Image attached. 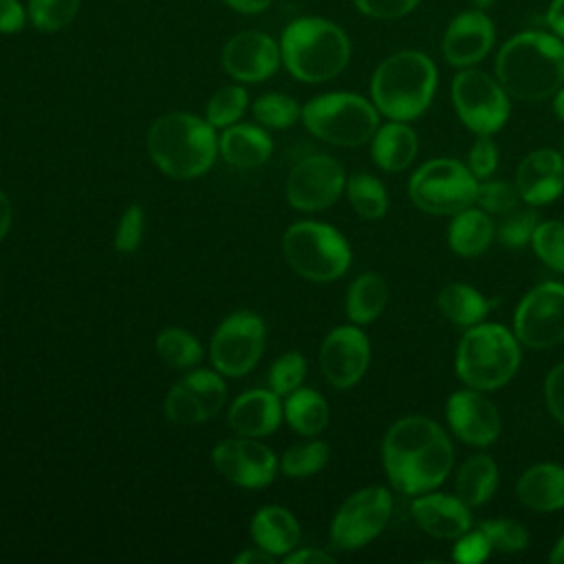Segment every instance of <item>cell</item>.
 Instances as JSON below:
<instances>
[{"label":"cell","mask_w":564,"mask_h":564,"mask_svg":"<svg viewBox=\"0 0 564 564\" xmlns=\"http://www.w3.org/2000/svg\"><path fill=\"white\" fill-rule=\"evenodd\" d=\"M531 245L546 267L564 273V220L538 223Z\"/></svg>","instance_id":"f35d334b"},{"label":"cell","mask_w":564,"mask_h":564,"mask_svg":"<svg viewBox=\"0 0 564 564\" xmlns=\"http://www.w3.org/2000/svg\"><path fill=\"white\" fill-rule=\"evenodd\" d=\"M498 489V465L487 454H474L456 471V496L471 509L485 505Z\"/></svg>","instance_id":"83f0119b"},{"label":"cell","mask_w":564,"mask_h":564,"mask_svg":"<svg viewBox=\"0 0 564 564\" xmlns=\"http://www.w3.org/2000/svg\"><path fill=\"white\" fill-rule=\"evenodd\" d=\"M280 53L282 64L295 79L322 84L348 66L352 44L348 33L333 20L304 15L284 26Z\"/></svg>","instance_id":"5b68a950"},{"label":"cell","mask_w":564,"mask_h":564,"mask_svg":"<svg viewBox=\"0 0 564 564\" xmlns=\"http://www.w3.org/2000/svg\"><path fill=\"white\" fill-rule=\"evenodd\" d=\"M229 9H234L236 13L242 15H258L264 13L273 0H223Z\"/></svg>","instance_id":"f5cc1de1"},{"label":"cell","mask_w":564,"mask_h":564,"mask_svg":"<svg viewBox=\"0 0 564 564\" xmlns=\"http://www.w3.org/2000/svg\"><path fill=\"white\" fill-rule=\"evenodd\" d=\"M357 11L372 20H399L410 15L421 0H352Z\"/></svg>","instance_id":"f6af8a7d"},{"label":"cell","mask_w":564,"mask_h":564,"mask_svg":"<svg viewBox=\"0 0 564 564\" xmlns=\"http://www.w3.org/2000/svg\"><path fill=\"white\" fill-rule=\"evenodd\" d=\"M223 68L242 84L264 82L278 73L282 64L280 42L262 31H242L227 40L220 53Z\"/></svg>","instance_id":"ac0fdd59"},{"label":"cell","mask_w":564,"mask_h":564,"mask_svg":"<svg viewBox=\"0 0 564 564\" xmlns=\"http://www.w3.org/2000/svg\"><path fill=\"white\" fill-rule=\"evenodd\" d=\"M26 7L20 0H0V33L13 35L20 33L26 24Z\"/></svg>","instance_id":"681fc988"},{"label":"cell","mask_w":564,"mask_h":564,"mask_svg":"<svg viewBox=\"0 0 564 564\" xmlns=\"http://www.w3.org/2000/svg\"><path fill=\"white\" fill-rule=\"evenodd\" d=\"M370 152L372 161L383 172H401L405 170L416 152H419V139L416 132L408 126V121H394L379 126L375 137L370 139Z\"/></svg>","instance_id":"484cf974"},{"label":"cell","mask_w":564,"mask_h":564,"mask_svg":"<svg viewBox=\"0 0 564 564\" xmlns=\"http://www.w3.org/2000/svg\"><path fill=\"white\" fill-rule=\"evenodd\" d=\"M286 264L304 280L333 282L341 278L352 260L348 240L326 223L300 220L282 236Z\"/></svg>","instance_id":"ba28073f"},{"label":"cell","mask_w":564,"mask_h":564,"mask_svg":"<svg viewBox=\"0 0 564 564\" xmlns=\"http://www.w3.org/2000/svg\"><path fill=\"white\" fill-rule=\"evenodd\" d=\"M212 463L223 478L245 489H260L273 482L280 458L253 436H234L214 445Z\"/></svg>","instance_id":"9a60e30c"},{"label":"cell","mask_w":564,"mask_h":564,"mask_svg":"<svg viewBox=\"0 0 564 564\" xmlns=\"http://www.w3.org/2000/svg\"><path fill=\"white\" fill-rule=\"evenodd\" d=\"M516 187L522 203L549 205L564 192V156L557 150L540 148L529 152L516 170Z\"/></svg>","instance_id":"ffe728a7"},{"label":"cell","mask_w":564,"mask_h":564,"mask_svg":"<svg viewBox=\"0 0 564 564\" xmlns=\"http://www.w3.org/2000/svg\"><path fill=\"white\" fill-rule=\"evenodd\" d=\"M344 165L328 154H313L297 161L284 183L291 207L300 212H319L330 207L346 187Z\"/></svg>","instance_id":"5bb4252c"},{"label":"cell","mask_w":564,"mask_h":564,"mask_svg":"<svg viewBox=\"0 0 564 564\" xmlns=\"http://www.w3.org/2000/svg\"><path fill=\"white\" fill-rule=\"evenodd\" d=\"M467 167L478 178L485 181L498 167V148L491 137H478L467 154Z\"/></svg>","instance_id":"7dc6e473"},{"label":"cell","mask_w":564,"mask_h":564,"mask_svg":"<svg viewBox=\"0 0 564 564\" xmlns=\"http://www.w3.org/2000/svg\"><path fill=\"white\" fill-rule=\"evenodd\" d=\"M491 544L487 540V535L480 529H469L467 533H463L460 538H456L452 557L458 564H478L482 560H487V555L491 553Z\"/></svg>","instance_id":"bcb514c9"},{"label":"cell","mask_w":564,"mask_h":564,"mask_svg":"<svg viewBox=\"0 0 564 564\" xmlns=\"http://www.w3.org/2000/svg\"><path fill=\"white\" fill-rule=\"evenodd\" d=\"M478 178L456 159H432L410 178V200L425 214L454 216L476 205Z\"/></svg>","instance_id":"9c48e42d"},{"label":"cell","mask_w":564,"mask_h":564,"mask_svg":"<svg viewBox=\"0 0 564 564\" xmlns=\"http://www.w3.org/2000/svg\"><path fill=\"white\" fill-rule=\"evenodd\" d=\"M163 412L176 425H198V423L209 421L198 397L185 383V379H178L170 388V392L165 394V401H163Z\"/></svg>","instance_id":"74e56055"},{"label":"cell","mask_w":564,"mask_h":564,"mask_svg":"<svg viewBox=\"0 0 564 564\" xmlns=\"http://www.w3.org/2000/svg\"><path fill=\"white\" fill-rule=\"evenodd\" d=\"M381 460L399 494L419 496L434 491L449 476L454 447L436 421L414 414L390 425L381 443Z\"/></svg>","instance_id":"6da1fadb"},{"label":"cell","mask_w":564,"mask_h":564,"mask_svg":"<svg viewBox=\"0 0 564 564\" xmlns=\"http://www.w3.org/2000/svg\"><path fill=\"white\" fill-rule=\"evenodd\" d=\"M148 154L170 178L192 181L203 176L218 156L216 128L192 112H167L148 130Z\"/></svg>","instance_id":"277c9868"},{"label":"cell","mask_w":564,"mask_h":564,"mask_svg":"<svg viewBox=\"0 0 564 564\" xmlns=\"http://www.w3.org/2000/svg\"><path fill=\"white\" fill-rule=\"evenodd\" d=\"M11 216H13V212H11V200H9V196L0 189V242H2L4 236L9 234Z\"/></svg>","instance_id":"11a10c76"},{"label":"cell","mask_w":564,"mask_h":564,"mask_svg":"<svg viewBox=\"0 0 564 564\" xmlns=\"http://www.w3.org/2000/svg\"><path fill=\"white\" fill-rule=\"evenodd\" d=\"M549 562H553V564H564V535L555 542V546H553V551H551V555H549Z\"/></svg>","instance_id":"6f0895ef"},{"label":"cell","mask_w":564,"mask_h":564,"mask_svg":"<svg viewBox=\"0 0 564 564\" xmlns=\"http://www.w3.org/2000/svg\"><path fill=\"white\" fill-rule=\"evenodd\" d=\"M392 496L381 485H370L350 494L330 522V542L337 549L355 551L372 542L388 524Z\"/></svg>","instance_id":"7c38bea8"},{"label":"cell","mask_w":564,"mask_h":564,"mask_svg":"<svg viewBox=\"0 0 564 564\" xmlns=\"http://www.w3.org/2000/svg\"><path fill=\"white\" fill-rule=\"evenodd\" d=\"M370 341L357 324L333 328L319 346V370L324 379L337 388H352L368 370Z\"/></svg>","instance_id":"2e32d148"},{"label":"cell","mask_w":564,"mask_h":564,"mask_svg":"<svg viewBox=\"0 0 564 564\" xmlns=\"http://www.w3.org/2000/svg\"><path fill=\"white\" fill-rule=\"evenodd\" d=\"M449 95L458 119L476 137L496 134L509 119L511 101L507 90L496 77L476 66L458 68Z\"/></svg>","instance_id":"30bf717a"},{"label":"cell","mask_w":564,"mask_h":564,"mask_svg":"<svg viewBox=\"0 0 564 564\" xmlns=\"http://www.w3.org/2000/svg\"><path fill=\"white\" fill-rule=\"evenodd\" d=\"M267 326L253 311H236L227 315L212 335L209 359L225 377H245L262 357Z\"/></svg>","instance_id":"8fae6325"},{"label":"cell","mask_w":564,"mask_h":564,"mask_svg":"<svg viewBox=\"0 0 564 564\" xmlns=\"http://www.w3.org/2000/svg\"><path fill=\"white\" fill-rule=\"evenodd\" d=\"M388 284L383 275L379 273H361L355 278V282L348 286L346 293V315L352 324L364 326L375 322L386 304H388Z\"/></svg>","instance_id":"4dcf8cb0"},{"label":"cell","mask_w":564,"mask_h":564,"mask_svg":"<svg viewBox=\"0 0 564 564\" xmlns=\"http://www.w3.org/2000/svg\"><path fill=\"white\" fill-rule=\"evenodd\" d=\"M478 529L487 535L494 551L518 553L529 544L527 529L516 520H482Z\"/></svg>","instance_id":"b9f144b4"},{"label":"cell","mask_w":564,"mask_h":564,"mask_svg":"<svg viewBox=\"0 0 564 564\" xmlns=\"http://www.w3.org/2000/svg\"><path fill=\"white\" fill-rule=\"evenodd\" d=\"M249 533L260 549L275 557L291 553L302 535L297 518L280 505L260 507L251 518Z\"/></svg>","instance_id":"603a6c76"},{"label":"cell","mask_w":564,"mask_h":564,"mask_svg":"<svg viewBox=\"0 0 564 564\" xmlns=\"http://www.w3.org/2000/svg\"><path fill=\"white\" fill-rule=\"evenodd\" d=\"M436 86L434 59L419 48H403L377 64L370 77V99L379 115L412 121L430 108Z\"/></svg>","instance_id":"3957f363"},{"label":"cell","mask_w":564,"mask_h":564,"mask_svg":"<svg viewBox=\"0 0 564 564\" xmlns=\"http://www.w3.org/2000/svg\"><path fill=\"white\" fill-rule=\"evenodd\" d=\"M306 377V359L297 350L282 352L271 370H269V388L278 397H289L293 390H297L304 383Z\"/></svg>","instance_id":"60d3db41"},{"label":"cell","mask_w":564,"mask_h":564,"mask_svg":"<svg viewBox=\"0 0 564 564\" xmlns=\"http://www.w3.org/2000/svg\"><path fill=\"white\" fill-rule=\"evenodd\" d=\"M275 555L267 553L264 549H247L234 557V564H273Z\"/></svg>","instance_id":"db71d44e"},{"label":"cell","mask_w":564,"mask_h":564,"mask_svg":"<svg viewBox=\"0 0 564 564\" xmlns=\"http://www.w3.org/2000/svg\"><path fill=\"white\" fill-rule=\"evenodd\" d=\"M496 44V24L485 9L456 13L441 40V53L454 68H469L482 62Z\"/></svg>","instance_id":"e0dca14e"},{"label":"cell","mask_w":564,"mask_h":564,"mask_svg":"<svg viewBox=\"0 0 564 564\" xmlns=\"http://www.w3.org/2000/svg\"><path fill=\"white\" fill-rule=\"evenodd\" d=\"M544 22L551 33L564 40V0H551L544 13Z\"/></svg>","instance_id":"816d5d0a"},{"label":"cell","mask_w":564,"mask_h":564,"mask_svg":"<svg viewBox=\"0 0 564 564\" xmlns=\"http://www.w3.org/2000/svg\"><path fill=\"white\" fill-rule=\"evenodd\" d=\"M494 2H496V0H469V4H471L474 9H485V11H487Z\"/></svg>","instance_id":"680465c9"},{"label":"cell","mask_w":564,"mask_h":564,"mask_svg":"<svg viewBox=\"0 0 564 564\" xmlns=\"http://www.w3.org/2000/svg\"><path fill=\"white\" fill-rule=\"evenodd\" d=\"M218 152L225 159V163L251 170L262 165L271 152L273 141L269 132L253 123H234L229 128H223V134L218 139Z\"/></svg>","instance_id":"cb8c5ba5"},{"label":"cell","mask_w":564,"mask_h":564,"mask_svg":"<svg viewBox=\"0 0 564 564\" xmlns=\"http://www.w3.org/2000/svg\"><path fill=\"white\" fill-rule=\"evenodd\" d=\"M516 491L520 502L531 511H557L564 507V467L538 463L520 476Z\"/></svg>","instance_id":"d4e9b609"},{"label":"cell","mask_w":564,"mask_h":564,"mask_svg":"<svg viewBox=\"0 0 564 564\" xmlns=\"http://www.w3.org/2000/svg\"><path fill=\"white\" fill-rule=\"evenodd\" d=\"M284 419L291 430L302 436H317L326 430L330 410L326 399L313 388H297L282 401Z\"/></svg>","instance_id":"f546056e"},{"label":"cell","mask_w":564,"mask_h":564,"mask_svg":"<svg viewBox=\"0 0 564 564\" xmlns=\"http://www.w3.org/2000/svg\"><path fill=\"white\" fill-rule=\"evenodd\" d=\"M551 99H553V112H555V117L564 123V86L557 88Z\"/></svg>","instance_id":"9f6ffc18"},{"label":"cell","mask_w":564,"mask_h":564,"mask_svg":"<svg viewBox=\"0 0 564 564\" xmlns=\"http://www.w3.org/2000/svg\"><path fill=\"white\" fill-rule=\"evenodd\" d=\"M544 399L551 416L564 425V361L549 370L544 379Z\"/></svg>","instance_id":"c3c4849f"},{"label":"cell","mask_w":564,"mask_h":564,"mask_svg":"<svg viewBox=\"0 0 564 564\" xmlns=\"http://www.w3.org/2000/svg\"><path fill=\"white\" fill-rule=\"evenodd\" d=\"M538 223L540 220L533 205L529 207L518 205L516 209L502 214V220L498 225V240L509 249H520L527 242H531Z\"/></svg>","instance_id":"ab89813d"},{"label":"cell","mask_w":564,"mask_h":564,"mask_svg":"<svg viewBox=\"0 0 564 564\" xmlns=\"http://www.w3.org/2000/svg\"><path fill=\"white\" fill-rule=\"evenodd\" d=\"M302 123L326 143L357 148L375 137L379 110L357 93H324L302 106Z\"/></svg>","instance_id":"52a82bcc"},{"label":"cell","mask_w":564,"mask_h":564,"mask_svg":"<svg viewBox=\"0 0 564 564\" xmlns=\"http://www.w3.org/2000/svg\"><path fill=\"white\" fill-rule=\"evenodd\" d=\"M513 333L520 344L542 350L564 341V284L542 282L518 304Z\"/></svg>","instance_id":"4fadbf2b"},{"label":"cell","mask_w":564,"mask_h":564,"mask_svg":"<svg viewBox=\"0 0 564 564\" xmlns=\"http://www.w3.org/2000/svg\"><path fill=\"white\" fill-rule=\"evenodd\" d=\"M494 240V223L480 207H467L452 216L447 242L456 256L474 258L480 256Z\"/></svg>","instance_id":"4316f807"},{"label":"cell","mask_w":564,"mask_h":564,"mask_svg":"<svg viewBox=\"0 0 564 564\" xmlns=\"http://www.w3.org/2000/svg\"><path fill=\"white\" fill-rule=\"evenodd\" d=\"M412 518L421 531L438 540H456L471 529V511L449 494H419L412 500Z\"/></svg>","instance_id":"44dd1931"},{"label":"cell","mask_w":564,"mask_h":564,"mask_svg":"<svg viewBox=\"0 0 564 564\" xmlns=\"http://www.w3.org/2000/svg\"><path fill=\"white\" fill-rule=\"evenodd\" d=\"M79 4L82 0H29L26 13L37 31L55 33L77 18Z\"/></svg>","instance_id":"8d00e7d4"},{"label":"cell","mask_w":564,"mask_h":564,"mask_svg":"<svg viewBox=\"0 0 564 564\" xmlns=\"http://www.w3.org/2000/svg\"><path fill=\"white\" fill-rule=\"evenodd\" d=\"M249 106V95L240 84H227L218 88L205 108V119L214 128H229L238 123V119L245 115Z\"/></svg>","instance_id":"d590c367"},{"label":"cell","mask_w":564,"mask_h":564,"mask_svg":"<svg viewBox=\"0 0 564 564\" xmlns=\"http://www.w3.org/2000/svg\"><path fill=\"white\" fill-rule=\"evenodd\" d=\"M145 229V212L139 203H132L126 207V212L119 218L117 231H115V249L119 253H134L143 240Z\"/></svg>","instance_id":"ee69618b"},{"label":"cell","mask_w":564,"mask_h":564,"mask_svg":"<svg viewBox=\"0 0 564 564\" xmlns=\"http://www.w3.org/2000/svg\"><path fill=\"white\" fill-rule=\"evenodd\" d=\"M496 79L509 97L544 101L564 86V40L527 29L511 35L496 55Z\"/></svg>","instance_id":"7a4b0ae2"},{"label":"cell","mask_w":564,"mask_h":564,"mask_svg":"<svg viewBox=\"0 0 564 564\" xmlns=\"http://www.w3.org/2000/svg\"><path fill=\"white\" fill-rule=\"evenodd\" d=\"M346 196L352 209L366 220L383 218L390 205L383 183L368 172H357L346 181Z\"/></svg>","instance_id":"1f68e13d"},{"label":"cell","mask_w":564,"mask_h":564,"mask_svg":"<svg viewBox=\"0 0 564 564\" xmlns=\"http://www.w3.org/2000/svg\"><path fill=\"white\" fill-rule=\"evenodd\" d=\"M284 564H335V557L322 549H293L284 555Z\"/></svg>","instance_id":"f907efd6"},{"label":"cell","mask_w":564,"mask_h":564,"mask_svg":"<svg viewBox=\"0 0 564 564\" xmlns=\"http://www.w3.org/2000/svg\"><path fill=\"white\" fill-rule=\"evenodd\" d=\"M156 355L172 368H194L203 359L200 341L185 328L170 326L156 335Z\"/></svg>","instance_id":"d6a6232c"},{"label":"cell","mask_w":564,"mask_h":564,"mask_svg":"<svg viewBox=\"0 0 564 564\" xmlns=\"http://www.w3.org/2000/svg\"><path fill=\"white\" fill-rule=\"evenodd\" d=\"M438 308L441 313L454 324L469 328L474 324H480L487 313L491 311L494 302L487 300L480 291L465 282H449L438 293Z\"/></svg>","instance_id":"f1b7e54d"},{"label":"cell","mask_w":564,"mask_h":564,"mask_svg":"<svg viewBox=\"0 0 564 564\" xmlns=\"http://www.w3.org/2000/svg\"><path fill=\"white\" fill-rule=\"evenodd\" d=\"M251 112H253V117L260 126L273 128V130L291 128L297 119H302V106L284 93H264V95H260L253 101Z\"/></svg>","instance_id":"e575fe53"},{"label":"cell","mask_w":564,"mask_h":564,"mask_svg":"<svg viewBox=\"0 0 564 564\" xmlns=\"http://www.w3.org/2000/svg\"><path fill=\"white\" fill-rule=\"evenodd\" d=\"M284 419L282 397L273 390H247L234 399L227 412L229 427L240 436L262 438L273 434Z\"/></svg>","instance_id":"7402d4cb"},{"label":"cell","mask_w":564,"mask_h":564,"mask_svg":"<svg viewBox=\"0 0 564 564\" xmlns=\"http://www.w3.org/2000/svg\"><path fill=\"white\" fill-rule=\"evenodd\" d=\"M445 414L452 432L467 445L487 447L500 436V412L480 390L469 388L449 394Z\"/></svg>","instance_id":"d6986e66"},{"label":"cell","mask_w":564,"mask_h":564,"mask_svg":"<svg viewBox=\"0 0 564 564\" xmlns=\"http://www.w3.org/2000/svg\"><path fill=\"white\" fill-rule=\"evenodd\" d=\"M520 366V341L502 324L480 322L465 330L456 348V375L474 390L489 392L513 379Z\"/></svg>","instance_id":"8992f818"},{"label":"cell","mask_w":564,"mask_h":564,"mask_svg":"<svg viewBox=\"0 0 564 564\" xmlns=\"http://www.w3.org/2000/svg\"><path fill=\"white\" fill-rule=\"evenodd\" d=\"M560 152H562V156H564V137H562V150H560Z\"/></svg>","instance_id":"91938a15"},{"label":"cell","mask_w":564,"mask_h":564,"mask_svg":"<svg viewBox=\"0 0 564 564\" xmlns=\"http://www.w3.org/2000/svg\"><path fill=\"white\" fill-rule=\"evenodd\" d=\"M330 449L324 441H308L289 447L280 456V471L289 478H308L322 471L328 463Z\"/></svg>","instance_id":"836d02e7"},{"label":"cell","mask_w":564,"mask_h":564,"mask_svg":"<svg viewBox=\"0 0 564 564\" xmlns=\"http://www.w3.org/2000/svg\"><path fill=\"white\" fill-rule=\"evenodd\" d=\"M522 203L520 192L516 187V183H507V181H482L478 183V192H476V205L480 209H485L487 214H507L511 209H516Z\"/></svg>","instance_id":"7bdbcfd3"}]
</instances>
